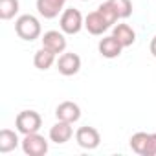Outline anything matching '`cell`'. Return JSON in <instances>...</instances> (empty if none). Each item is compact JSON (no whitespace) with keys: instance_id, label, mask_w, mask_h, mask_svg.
Masks as SVG:
<instances>
[{"instance_id":"cell-1","label":"cell","mask_w":156,"mask_h":156,"mask_svg":"<svg viewBox=\"0 0 156 156\" xmlns=\"http://www.w3.org/2000/svg\"><path fill=\"white\" fill-rule=\"evenodd\" d=\"M15 33L22 39V41H35L41 37L42 33V28H41V22L37 17L33 15H20L17 20H15Z\"/></svg>"},{"instance_id":"cell-2","label":"cell","mask_w":156,"mask_h":156,"mask_svg":"<svg viewBox=\"0 0 156 156\" xmlns=\"http://www.w3.org/2000/svg\"><path fill=\"white\" fill-rule=\"evenodd\" d=\"M61 31L66 35H77L83 28H85V19L81 15L79 9L75 8H68L61 13V20H59Z\"/></svg>"},{"instance_id":"cell-3","label":"cell","mask_w":156,"mask_h":156,"mask_svg":"<svg viewBox=\"0 0 156 156\" xmlns=\"http://www.w3.org/2000/svg\"><path fill=\"white\" fill-rule=\"evenodd\" d=\"M15 127L17 130L26 136V134H33V132H39L41 127H42V118L39 112L35 110H22L17 114L15 118Z\"/></svg>"},{"instance_id":"cell-4","label":"cell","mask_w":156,"mask_h":156,"mask_svg":"<svg viewBox=\"0 0 156 156\" xmlns=\"http://www.w3.org/2000/svg\"><path fill=\"white\" fill-rule=\"evenodd\" d=\"M22 145V151L24 154L28 156H44L48 152V141L44 136H41L39 132H33V134H26L20 141Z\"/></svg>"},{"instance_id":"cell-5","label":"cell","mask_w":156,"mask_h":156,"mask_svg":"<svg viewBox=\"0 0 156 156\" xmlns=\"http://www.w3.org/2000/svg\"><path fill=\"white\" fill-rule=\"evenodd\" d=\"M57 70H59L61 75H66V77L75 75L81 70V57L77 53H73V51L61 53L59 59H57Z\"/></svg>"},{"instance_id":"cell-6","label":"cell","mask_w":156,"mask_h":156,"mask_svg":"<svg viewBox=\"0 0 156 156\" xmlns=\"http://www.w3.org/2000/svg\"><path fill=\"white\" fill-rule=\"evenodd\" d=\"M75 141L81 149H87V151H92L96 147H99L101 143V136H99V130L94 129V127H79L75 132Z\"/></svg>"},{"instance_id":"cell-7","label":"cell","mask_w":156,"mask_h":156,"mask_svg":"<svg viewBox=\"0 0 156 156\" xmlns=\"http://www.w3.org/2000/svg\"><path fill=\"white\" fill-rule=\"evenodd\" d=\"M41 41H42V48L53 51L55 55L64 53V50H66V37H64L62 31H55V30L46 31Z\"/></svg>"},{"instance_id":"cell-8","label":"cell","mask_w":156,"mask_h":156,"mask_svg":"<svg viewBox=\"0 0 156 156\" xmlns=\"http://www.w3.org/2000/svg\"><path fill=\"white\" fill-rule=\"evenodd\" d=\"M55 118L59 121L75 123V121H79V118H81V108H79V105L73 103V101H62L55 108Z\"/></svg>"},{"instance_id":"cell-9","label":"cell","mask_w":156,"mask_h":156,"mask_svg":"<svg viewBox=\"0 0 156 156\" xmlns=\"http://www.w3.org/2000/svg\"><path fill=\"white\" fill-rule=\"evenodd\" d=\"M85 28L90 35H103L110 28V24L99 11H92L85 17Z\"/></svg>"},{"instance_id":"cell-10","label":"cell","mask_w":156,"mask_h":156,"mask_svg":"<svg viewBox=\"0 0 156 156\" xmlns=\"http://www.w3.org/2000/svg\"><path fill=\"white\" fill-rule=\"evenodd\" d=\"M98 50H99V53H101L105 59H116V57L121 55L123 46H121V42H119L114 35H108V37H103V39L99 41Z\"/></svg>"},{"instance_id":"cell-11","label":"cell","mask_w":156,"mask_h":156,"mask_svg":"<svg viewBox=\"0 0 156 156\" xmlns=\"http://www.w3.org/2000/svg\"><path fill=\"white\" fill-rule=\"evenodd\" d=\"M66 0H37V11L44 19H55L61 11H64Z\"/></svg>"},{"instance_id":"cell-12","label":"cell","mask_w":156,"mask_h":156,"mask_svg":"<svg viewBox=\"0 0 156 156\" xmlns=\"http://www.w3.org/2000/svg\"><path fill=\"white\" fill-rule=\"evenodd\" d=\"M73 136V129H72V123H66V121H59L50 129V140L57 145H62L66 141H70V138Z\"/></svg>"},{"instance_id":"cell-13","label":"cell","mask_w":156,"mask_h":156,"mask_svg":"<svg viewBox=\"0 0 156 156\" xmlns=\"http://www.w3.org/2000/svg\"><path fill=\"white\" fill-rule=\"evenodd\" d=\"M112 35L121 42L123 48H129L136 42V31L129 26V24H114Z\"/></svg>"},{"instance_id":"cell-14","label":"cell","mask_w":156,"mask_h":156,"mask_svg":"<svg viewBox=\"0 0 156 156\" xmlns=\"http://www.w3.org/2000/svg\"><path fill=\"white\" fill-rule=\"evenodd\" d=\"M17 132L11 130V129H2V130H0V152H2V154L11 152L13 149L19 147V143L22 140H19V134Z\"/></svg>"},{"instance_id":"cell-15","label":"cell","mask_w":156,"mask_h":156,"mask_svg":"<svg viewBox=\"0 0 156 156\" xmlns=\"http://www.w3.org/2000/svg\"><path fill=\"white\" fill-rule=\"evenodd\" d=\"M55 53L53 51H50V50H46V48H41V50H37L35 51V55H33V64H35V68H39V70H50L57 61H55Z\"/></svg>"},{"instance_id":"cell-16","label":"cell","mask_w":156,"mask_h":156,"mask_svg":"<svg viewBox=\"0 0 156 156\" xmlns=\"http://www.w3.org/2000/svg\"><path fill=\"white\" fill-rule=\"evenodd\" d=\"M149 140H151V132H136V134H132V136H130L129 145H130V149H132L136 154L143 156V154H145V151H147Z\"/></svg>"},{"instance_id":"cell-17","label":"cell","mask_w":156,"mask_h":156,"mask_svg":"<svg viewBox=\"0 0 156 156\" xmlns=\"http://www.w3.org/2000/svg\"><path fill=\"white\" fill-rule=\"evenodd\" d=\"M19 0H0V19L2 20H11L19 13Z\"/></svg>"},{"instance_id":"cell-18","label":"cell","mask_w":156,"mask_h":156,"mask_svg":"<svg viewBox=\"0 0 156 156\" xmlns=\"http://www.w3.org/2000/svg\"><path fill=\"white\" fill-rule=\"evenodd\" d=\"M108 2L116 9L119 19H129L132 15V2L130 0H108Z\"/></svg>"},{"instance_id":"cell-19","label":"cell","mask_w":156,"mask_h":156,"mask_svg":"<svg viewBox=\"0 0 156 156\" xmlns=\"http://www.w3.org/2000/svg\"><path fill=\"white\" fill-rule=\"evenodd\" d=\"M98 11L107 19V22L110 24V26H114L118 20H119V17H118V13H116V9L110 6V2L107 0V2H103V4H99V8H98Z\"/></svg>"},{"instance_id":"cell-20","label":"cell","mask_w":156,"mask_h":156,"mask_svg":"<svg viewBox=\"0 0 156 156\" xmlns=\"http://www.w3.org/2000/svg\"><path fill=\"white\" fill-rule=\"evenodd\" d=\"M149 50H151L152 57H156V35L152 37V41H151V46H149Z\"/></svg>"},{"instance_id":"cell-21","label":"cell","mask_w":156,"mask_h":156,"mask_svg":"<svg viewBox=\"0 0 156 156\" xmlns=\"http://www.w3.org/2000/svg\"><path fill=\"white\" fill-rule=\"evenodd\" d=\"M81 2H88V0H81Z\"/></svg>"}]
</instances>
